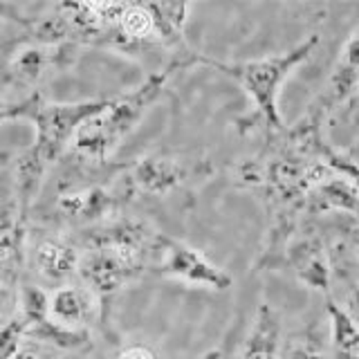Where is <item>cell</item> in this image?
<instances>
[{"label":"cell","instance_id":"obj_23","mask_svg":"<svg viewBox=\"0 0 359 359\" xmlns=\"http://www.w3.org/2000/svg\"><path fill=\"white\" fill-rule=\"evenodd\" d=\"M117 359H157V355L153 348H149L146 344H133L123 348Z\"/></svg>","mask_w":359,"mask_h":359},{"label":"cell","instance_id":"obj_17","mask_svg":"<svg viewBox=\"0 0 359 359\" xmlns=\"http://www.w3.org/2000/svg\"><path fill=\"white\" fill-rule=\"evenodd\" d=\"M328 317L337 359H359V323L337 303H328Z\"/></svg>","mask_w":359,"mask_h":359},{"label":"cell","instance_id":"obj_7","mask_svg":"<svg viewBox=\"0 0 359 359\" xmlns=\"http://www.w3.org/2000/svg\"><path fill=\"white\" fill-rule=\"evenodd\" d=\"M22 236H25V211L18 202L0 205V278L14 283L22 261Z\"/></svg>","mask_w":359,"mask_h":359},{"label":"cell","instance_id":"obj_4","mask_svg":"<svg viewBox=\"0 0 359 359\" xmlns=\"http://www.w3.org/2000/svg\"><path fill=\"white\" fill-rule=\"evenodd\" d=\"M144 269V256L110 250V247H93L79 258V274L86 280L95 297L106 301L119 292Z\"/></svg>","mask_w":359,"mask_h":359},{"label":"cell","instance_id":"obj_25","mask_svg":"<svg viewBox=\"0 0 359 359\" xmlns=\"http://www.w3.org/2000/svg\"><path fill=\"white\" fill-rule=\"evenodd\" d=\"M14 359H43V357H41V353L34 351V348H20Z\"/></svg>","mask_w":359,"mask_h":359},{"label":"cell","instance_id":"obj_26","mask_svg":"<svg viewBox=\"0 0 359 359\" xmlns=\"http://www.w3.org/2000/svg\"><path fill=\"white\" fill-rule=\"evenodd\" d=\"M222 355H220V351H209V353H205L200 359H220Z\"/></svg>","mask_w":359,"mask_h":359},{"label":"cell","instance_id":"obj_27","mask_svg":"<svg viewBox=\"0 0 359 359\" xmlns=\"http://www.w3.org/2000/svg\"><path fill=\"white\" fill-rule=\"evenodd\" d=\"M3 323H5V319H0V328H3Z\"/></svg>","mask_w":359,"mask_h":359},{"label":"cell","instance_id":"obj_6","mask_svg":"<svg viewBox=\"0 0 359 359\" xmlns=\"http://www.w3.org/2000/svg\"><path fill=\"white\" fill-rule=\"evenodd\" d=\"M128 180L142 194L166 196L184 180V168L177 160H171V157L149 155L130 166Z\"/></svg>","mask_w":359,"mask_h":359},{"label":"cell","instance_id":"obj_9","mask_svg":"<svg viewBox=\"0 0 359 359\" xmlns=\"http://www.w3.org/2000/svg\"><path fill=\"white\" fill-rule=\"evenodd\" d=\"M290 265L297 272V276L312 290L328 292L330 283V272H328V261H325V252L319 238H301L290 247L287 252Z\"/></svg>","mask_w":359,"mask_h":359},{"label":"cell","instance_id":"obj_14","mask_svg":"<svg viewBox=\"0 0 359 359\" xmlns=\"http://www.w3.org/2000/svg\"><path fill=\"white\" fill-rule=\"evenodd\" d=\"M115 207V198H112L106 189L93 187L86 191H79V194L70 196H61L59 200V209L72 218H81V220H97L104 218Z\"/></svg>","mask_w":359,"mask_h":359},{"label":"cell","instance_id":"obj_24","mask_svg":"<svg viewBox=\"0 0 359 359\" xmlns=\"http://www.w3.org/2000/svg\"><path fill=\"white\" fill-rule=\"evenodd\" d=\"M287 359H325V355L314 344H297L290 348Z\"/></svg>","mask_w":359,"mask_h":359},{"label":"cell","instance_id":"obj_8","mask_svg":"<svg viewBox=\"0 0 359 359\" xmlns=\"http://www.w3.org/2000/svg\"><path fill=\"white\" fill-rule=\"evenodd\" d=\"M357 88H359V29L344 45L339 61H337L328 83H325L321 108L330 110L334 106H339Z\"/></svg>","mask_w":359,"mask_h":359},{"label":"cell","instance_id":"obj_5","mask_svg":"<svg viewBox=\"0 0 359 359\" xmlns=\"http://www.w3.org/2000/svg\"><path fill=\"white\" fill-rule=\"evenodd\" d=\"M157 252L162 254L160 269L164 276L182 278L191 285H205L211 290H227L231 285V276L222 267L211 263L200 250L187 243L160 236Z\"/></svg>","mask_w":359,"mask_h":359},{"label":"cell","instance_id":"obj_2","mask_svg":"<svg viewBox=\"0 0 359 359\" xmlns=\"http://www.w3.org/2000/svg\"><path fill=\"white\" fill-rule=\"evenodd\" d=\"M168 70L151 74L146 81L126 95L108 99L97 115L86 119L74 135V151L88 162H106V157L117 149L126 135L142 121L166 86Z\"/></svg>","mask_w":359,"mask_h":359},{"label":"cell","instance_id":"obj_21","mask_svg":"<svg viewBox=\"0 0 359 359\" xmlns=\"http://www.w3.org/2000/svg\"><path fill=\"white\" fill-rule=\"evenodd\" d=\"M25 321L18 314L14 319H7L0 328V359H14L22 348L25 339Z\"/></svg>","mask_w":359,"mask_h":359},{"label":"cell","instance_id":"obj_20","mask_svg":"<svg viewBox=\"0 0 359 359\" xmlns=\"http://www.w3.org/2000/svg\"><path fill=\"white\" fill-rule=\"evenodd\" d=\"M314 153H319L321 155V162L328 166V168H332L337 175H341L344 180H348V182H351L357 189V194H359V164H355L351 157H344L339 153H334L325 144H319Z\"/></svg>","mask_w":359,"mask_h":359},{"label":"cell","instance_id":"obj_28","mask_svg":"<svg viewBox=\"0 0 359 359\" xmlns=\"http://www.w3.org/2000/svg\"><path fill=\"white\" fill-rule=\"evenodd\" d=\"M357 90H359V88H357Z\"/></svg>","mask_w":359,"mask_h":359},{"label":"cell","instance_id":"obj_18","mask_svg":"<svg viewBox=\"0 0 359 359\" xmlns=\"http://www.w3.org/2000/svg\"><path fill=\"white\" fill-rule=\"evenodd\" d=\"M52 63V56L48 50H25L16 56L14 61V74L22 81H36V79L48 70Z\"/></svg>","mask_w":359,"mask_h":359},{"label":"cell","instance_id":"obj_22","mask_svg":"<svg viewBox=\"0 0 359 359\" xmlns=\"http://www.w3.org/2000/svg\"><path fill=\"white\" fill-rule=\"evenodd\" d=\"M43 104V99L39 95H32L29 99L20 101V104H7V106H0V121H7V119H18V117H25L32 119L34 112L39 110V106Z\"/></svg>","mask_w":359,"mask_h":359},{"label":"cell","instance_id":"obj_16","mask_svg":"<svg viewBox=\"0 0 359 359\" xmlns=\"http://www.w3.org/2000/svg\"><path fill=\"white\" fill-rule=\"evenodd\" d=\"M25 337L41 344H50L56 348H63V351H74V348H83L90 337L86 330H74V328H65V325L56 323L54 319L45 317L41 321L27 323Z\"/></svg>","mask_w":359,"mask_h":359},{"label":"cell","instance_id":"obj_19","mask_svg":"<svg viewBox=\"0 0 359 359\" xmlns=\"http://www.w3.org/2000/svg\"><path fill=\"white\" fill-rule=\"evenodd\" d=\"M20 317L22 321L34 323L41 321L45 317H50V294L45 290L36 287V285H27L22 287L20 294Z\"/></svg>","mask_w":359,"mask_h":359},{"label":"cell","instance_id":"obj_13","mask_svg":"<svg viewBox=\"0 0 359 359\" xmlns=\"http://www.w3.org/2000/svg\"><path fill=\"white\" fill-rule=\"evenodd\" d=\"M308 207L310 211H328V209L359 211V194L348 180L334 173L310 191Z\"/></svg>","mask_w":359,"mask_h":359},{"label":"cell","instance_id":"obj_12","mask_svg":"<svg viewBox=\"0 0 359 359\" xmlns=\"http://www.w3.org/2000/svg\"><path fill=\"white\" fill-rule=\"evenodd\" d=\"M79 258L81 256L72 245L56 238L43 241L34 252V263H36L39 274L48 280L67 278L74 269H79Z\"/></svg>","mask_w":359,"mask_h":359},{"label":"cell","instance_id":"obj_3","mask_svg":"<svg viewBox=\"0 0 359 359\" xmlns=\"http://www.w3.org/2000/svg\"><path fill=\"white\" fill-rule=\"evenodd\" d=\"M317 45H319V36L312 34V36L301 41L292 50L274 54V56H265V59L245 61V63H220V61H211L198 54V61L216 67L222 74H227L233 81H238V86L254 101V108L265 121V126L272 130H283V119H280V112H278L280 86L285 83V79L292 74L294 67H299L303 61L310 59L312 52L317 50Z\"/></svg>","mask_w":359,"mask_h":359},{"label":"cell","instance_id":"obj_1","mask_svg":"<svg viewBox=\"0 0 359 359\" xmlns=\"http://www.w3.org/2000/svg\"><path fill=\"white\" fill-rule=\"evenodd\" d=\"M108 99L76 101V104H43L34 112L32 121L36 123V142L29 151L20 155L16 164L18 177V205L25 211L29 200L39 191L41 177L48 164L56 162L65 146L74 142L81 123L106 106Z\"/></svg>","mask_w":359,"mask_h":359},{"label":"cell","instance_id":"obj_10","mask_svg":"<svg viewBox=\"0 0 359 359\" xmlns=\"http://www.w3.org/2000/svg\"><path fill=\"white\" fill-rule=\"evenodd\" d=\"M93 292L74 285H65L50 294V319L65 325V328L83 330V325L95 314Z\"/></svg>","mask_w":359,"mask_h":359},{"label":"cell","instance_id":"obj_15","mask_svg":"<svg viewBox=\"0 0 359 359\" xmlns=\"http://www.w3.org/2000/svg\"><path fill=\"white\" fill-rule=\"evenodd\" d=\"M149 9L155 20L157 43L177 45L182 41V32L191 14L189 3H149Z\"/></svg>","mask_w":359,"mask_h":359},{"label":"cell","instance_id":"obj_11","mask_svg":"<svg viewBox=\"0 0 359 359\" xmlns=\"http://www.w3.org/2000/svg\"><path fill=\"white\" fill-rule=\"evenodd\" d=\"M278 339H280L278 314L272 306L263 303L256 312L250 337H247L238 359H278Z\"/></svg>","mask_w":359,"mask_h":359}]
</instances>
